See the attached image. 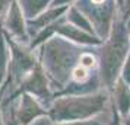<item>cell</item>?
Instances as JSON below:
<instances>
[{"instance_id": "cell-3", "label": "cell", "mask_w": 130, "mask_h": 125, "mask_svg": "<svg viewBox=\"0 0 130 125\" xmlns=\"http://www.w3.org/2000/svg\"><path fill=\"white\" fill-rule=\"evenodd\" d=\"M92 2H94V3H96V5H100V3H102V2H104V0H92Z\"/></svg>"}, {"instance_id": "cell-1", "label": "cell", "mask_w": 130, "mask_h": 125, "mask_svg": "<svg viewBox=\"0 0 130 125\" xmlns=\"http://www.w3.org/2000/svg\"><path fill=\"white\" fill-rule=\"evenodd\" d=\"M73 79L77 80V82H85V80L88 79V70L82 66L76 67V68L73 70Z\"/></svg>"}, {"instance_id": "cell-2", "label": "cell", "mask_w": 130, "mask_h": 125, "mask_svg": "<svg viewBox=\"0 0 130 125\" xmlns=\"http://www.w3.org/2000/svg\"><path fill=\"white\" fill-rule=\"evenodd\" d=\"M80 66L85 67V68H92V67L96 66V63H95V58L91 54H83L80 57Z\"/></svg>"}]
</instances>
